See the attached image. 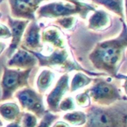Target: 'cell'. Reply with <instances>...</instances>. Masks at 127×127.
Wrapping results in <instances>:
<instances>
[{"instance_id": "cell-1", "label": "cell", "mask_w": 127, "mask_h": 127, "mask_svg": "<svg viewBox=\"0 0 127 127\" xmlns=\"http://www.w3.org/2000/svg\"><path fill=\"white\" fill-rule=\"evenodd\" d=\"M123 29L118 37L102 41L96 44L88 58L94 67L105 74L116 78H125L118 74V71L125 60L127 46V25L124 19Z\"/></svg>"}, {"instance_id": "cell-22", "label": "cell", "mask_w": 127, "mask_h": 127, "mask_svg": "<svg viewBox=\"0 0 127 127\" xmlns=\"http://www.w3.org/2000/svg\"><path fill=\"white\" fill-rule=\"evenodd\" d=\"M21 127H37V118L31 113H25L21 116L20 118Z\"/></svg>"}, {"instance_id": "cell-14", "label": "cell", "mask_w": 127, "mask_h": 127, "mask_svg": "<svg viewBox=\"0 0 127 127\" xmlns=\"http://www.w3.org/2000/svg\"><path fill=\"white\" fill-rule=\"evenodd\" d=\"M41 42L49 43L55 48H66V40L61 30L56 28H49L43 31Z\"/></svg>"}, {"instance_id": "cell-26", "label": "cell", "mask_w": 127, "mask_h": 127, "mask_svg": "<svg viewBox=\"0 0 127 127\" xmlns=\"http://www.w3.org/2000/svg\"><path fill=\"white\" fill-rule=\"evenodd\" d=\"M52 127H71L68 124L64 121H57Z\"/></svg>"}, {"instance_id": "cell-27", "label": "cell", "mask_w": 127, "mask_h": 127, "mask_svg": "<svg viewBox=\"0 0 127 127\" xmlns=\"http://www.w3.org/2000/svg\"><path fill=\"white\" fill-rule=\"evenodd\" d=\"M19 121H20V119L19 120H17V121H13L10 124H9L8 125H7L6 127H21Z\"/></svg>"}, {"instance_id": "cell-12", "label": "cell", "mask_w": 127, "mask_h": 127, "mask_svg": "<svg viewBox=\"0 0 127 127\" xmlns=\"http://www.w3.org/2000/svg\"><path fill=\"white\" fill-rule=\"evenodd\" d=\"M37 64L36 57L27 49L19 48L13 54L7 63L8 68H14L20 70L32 69Z\"/></svg>"}, {"instance_id": "cell-23", "label": "cell", "mask_w": 127, "mask_h": 127, "mask_svg": "<svg viewBox=\"0 0 127 127\" xmlns=\"http://www.w3.org/2000/svg\"><path fill=\"white\" fill-rule=\"evenodd\" d=\"M76 109V103L72 97H67L61 100L59 104L60 111H72Z\"/></svg>"}, {"instance_id": "cell-20", "label": "cell", "mask_w": 127, "mask_h": 127, "mask_svg": "<svg viewBox=\"0 0 127 127\" xmlns=\"http://www.w3.org/2000/svg\"><path fill=\"white\" fill-rule=\"evenodd\" d=\"M76 21L77 19L74 16H68L58 18L55 20V23L65 30H70L73 28Z\"/></svg>"}, {"instance_id": "cell-15", "label": "cell", "mask_w": 127, "mask_h": 127, "mask_svg": "<svg viewBox=\"0 0 127 127\" xmlns=\"http://www.w3.org/2000/svg\"><path fill=\"white\" fill-rule=\"evenodd\" d=\"M19 107L15 103L0 104V115L7 121L13 122L19 120L21 116Z\"/></svg>"}, {"instance_id": "cell-8", "label": "cell", "mask_w": 127, "mask_h": 127, "mask_svg": "<svg viewBox=\"0 0 127 127\" xmlns=\"http://www.w3.org/2000/svg\"><path fill=\"white\" fill-rule=\"evenodd\" d=\"M46 0H8L13 18L36 20L35 13L41 2Z\"/></svg>"}, {"instance_id": "cell-5", "label": "cell", "mask_w": 127, "mask_h": 127, "mask_svg": "<svg viewBox=\"0 0 127 127\" xmlns=\"http://www.w3.org/2000/svg\"><path fill=\"white\" fill-rule=\"evenodd\" d=\"M31 69L20 70L4 66L1 81L2 95L1 101L10 99L19 89L28 87V78Z\"/></svg>"}, {"instance_id": "cell-7", "label": "cell", "mask_w": 127, "mask_h": 127, "mask_svg": "<svg viewBox=\"0 0 127 127\" xmlns=\"http://www.w3.org/2000/svg\"><path fill=\"white\" fill-rule=\"evenodd\" d=\"M15 96L22 109L33 113L37 118H42L46 114L43 96L40 93L26 87L18 91Z\"/></svg>"}, {"instance_id": "cell-25", "label": "cell", "mask_w": 127, "mask_h": 127, "mask_svg": "<svg viewBox=\"0 0 127 127\" xmlns=\"http://www.w3.org/2000/svg\"><path fill=\"white\" fill-rule=\"evenodd\" d=\"M11 37V33L8 27L4 25L0 24V38L9 39Z\"/></svg>"}, {"instance_id": "cell-13", "label": "cell", "mask_w": 127, "mask_h": 127, "mask_svg": "<svg viewBox=\"0 0 127 127\" xmlns=\"http://www.w3.org/2000/svg\"><path fill=\"white\" fill-rule=\"evenodd\" d=\"M112 24V16L103 10H95L88 19V28L94 31H104Z\"/></svg>"}, {"instance_id": "cell-29", "label": "cell", "mask_w": 127, "mask_h": 127, "mask_svg": "<svg viewBox=\"0 0 127 127\" xmlns=\"http://www.w3.org/2000/svg\"><path fill=\"white\" fill-rule=\"evenodd\" d=\"M3 126V124H2V122H1V121L0 120V127H2Z\"/></svg>"}, {"instance_id": "cell-30", "label": "cell", "mask_w": 127, "mask_h": 127, "mask_svg": "<svg viewBox=\"0 0 127 127\" xmlns=\"http://www.w3.org/2000/svg\"><path fill=\"white\" fill-rule=\"evenodd\" d=\"M2 2H3V0H0V4L2 3Z\"/></svg>"}, {"instance_id": "cell-19", "label": "cell", "mask_w": 127, "mask_h": 127, "mask_svg": "<svg viewBox=\"0 0 127 127\" xmlns=\"http://www.w3.org/2000/svg\"><path fill=\"white\" fill-rule=\"evenodd\" d=\"M63 119L74 126H83L87 121V115L81 111H74L65 114Z\"/></svg>"}, {"instance_id": "cell-17", "label": "cell", "mask_w": 127, "mask_h": 127, "mask_svg": "<svg viewBox=\"0 0 127 127\" xmlns=\"http://www.w3.org/2000/svg\"><path fill=\"white\" fill-rule=\"evenodd\" d=\"M94 3L103 5L108 10L112 11L121 19L125 18L124 13V0H91Z\"/></svg>"}, {"instance_id": "cell-11", "label": "cell", "mask_w": 127, "mask_h": 127, "mask_svg": "<svg viewBox=\"0 0 127 127\" xmlns=\"http://www.w3.org/2000/svg\"><path fill=\"white\" fill-rule=\"evenodd\" d=\"M40 27L37 23L36 20L31 21L27 26V29L23 34V41L22 48L33 51L40 52L43 49V44L41 42Z\"/></svg>"}, {"instance_id": "cell-28", "label": "cell", "mask_w": 127, "mask_h": 127, "mask_svg": "<svg viewBox=\"0 0 127 127\" xmlns=\"http://www.w3.org/2000/svg\"><path fill=\"white\" fill-rule=\"evenodd\" d=\"M7 48V45L4 42H0V55L2 54V52L5 50V48Z\"/></svg>"}, {"instance_id": "cell-16", "label": "cell", "mask_w": 127, "mask_h": 127, "mask_svg": "<svg viewBox=\"0 0 127 127\" xmlns=\"http://www.w3.org/2000/svg\"><path fill=\"white\" fill-rule=\"evenodd\" d=\"M55 78V74L48 69L43 70L37 80V87L40 94L45 93L53 84Z\"/></svg>"}, {"instance_id": "cell-9", "label": "cell", "mask_w": 127, "mask_h": 127, "mask_svg": "<svg viewBox=\"0 0 127 127\" xmlns=\"http://www.w3.org/2000/svg\"><path fill=\"white\" fill-rule=\"evenodd\" d=\"M69 79L70 77L67 73L63 74L57 81L55 87L47 95L46 103L48 105V109L50 112H58L59 104L65 94L69 91Z\"/></svg>"}, {"instance_id": "cell-6", "label": "cell", "mask_w": 127, "mask_h": 127, "mask_svg": "<svg viewBox=\"0 0 127 127\" xmlns=\"http://www.w3.org/2000/svg\"><path fill=\"white\" fill-rule=\"evenodd\" d=\"M94 83L88 90L91 99L100 106H110L118 101L127 100L123 97L118 87L110 82L97 78L93 80Z\"/></svg>"}, {"instance_id": "cell-10", "label": "cell", "mask_w": 127, "mask_h": 127, "mask_svg": "<svg viewBox=\"0 0 127 127\" xmlns=\"http://www.w3.org/2000/svg\"><path fill=\"white\" fill-rule=\"evenodd\" d=\"M7 24L11 33V42L7 49V57L10 58L13 54L18 49L19 44L22 42L24 32L30 22L27 19H13L10 16H7Z\"/></svg>"}, {"instance_id": "cell-2", "label": "cell", "mask_w": 127, "mask_h": 127, "mask_svg": "<svg viewBox=\"0 0 127 127\" xmlns=\"http://www.w3.org/2000/svg\"><path fill=\"white\" fill-rule=\"evenodd\" d=\"M85 127H127V105L120 100L110 106L90 107Z\"/></svg>"}, {"instance_id": "cell-3", "label": "cell", "mask_w": 127, "mask_h": 127, "mask_svg": "<svg viewBox=\"0 0 127 127\" xmlns=\"http://www.w3.org/2000/svg\"><path fill=\"white\" fill-rule=\"evenodd\" d=\"M96 7L83 1V0H63L50 2L40 7L37 10V18H61L68 16L79 15L86 19L91 11H94Z\"/></svg>"}, {"instance_id": "cell-18", "label": "cell", "mask_w": 127, "mask_h": 127, "mask_svg": "<svg viewBox=\"0 0 127 127\" xmlns=\"http://www.w3.org/2000/svg\"><path fill=\"white\" fill-rule=\"evenodd\" d=\"M94 79L87 76L84 72L76 73L72 79L70 84V92H74L85 86H88L93 82Z\"/></svg>"}, {"instance_id": "cell-31", "label": "cell", "mask_w": 127, "mask_h": 127, "mask_svg": "<svg viewBox=\"0 0 127 127\" xmlns=\"http://www.w3.org/2000/svg\"><path fill=\"white\" fill-rule=\"evenodd\" d=\"M1 13H0V17H1Z\"/></svg>"}, {"instance_id": "cell-4", "label": "cell", "mask_w": 127, "mask_h": 127, "mask_svg": "<svg viewBox=\"0 0 127 127\" xmlns=\"http://www.w3.org/2000/svg\"><path fill=\"white\" fill-rule=\"evenodd\" d=\"M28 51L36 57L37 63H39L40 67H49L50 68L61 71L64 73L70 72L72 71H79L86 73L91 76L99 77L106 75L105 73H96L82 68L72 58L67 48H55L49 55H43L38 51H33L30 50Z\"/></svg>"}, {"instance_id": "cell-24", "label": "cell", "mask_w": 127, "mask_h": 127, "mask_svg": "<svg viewBox=\"0 0 127 127\" xmlns=\"http://www.w3.org/2000/svg\"><path fill=\"white\" fill-rule=\"evenodd\" d=\"M58 118V115L46 112V114L42 118L40 124L37 127H50L52 125L53 122Z\"/></svg>"}, {"instance_id": "cell-21", "label": "cell", "mask_w": 127, "mask_h": 127, "mask_svg": "<svg viewBox=\"0 0 127 127\" xmlns=\"http://www.w3.org/2000/svg\"><path fill=\"white\" fill-rule=\"evenodd\" d=\"M76 105L82 108H87L89 107L91 104V97L89 95L88 90L80 93L76 96Z\"/></svg>"}]
</instances>
